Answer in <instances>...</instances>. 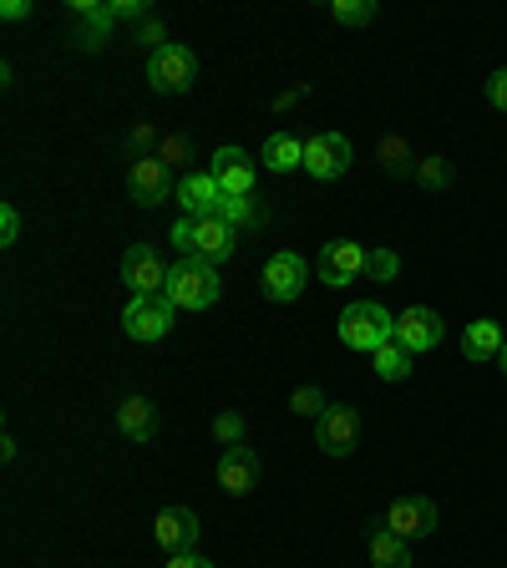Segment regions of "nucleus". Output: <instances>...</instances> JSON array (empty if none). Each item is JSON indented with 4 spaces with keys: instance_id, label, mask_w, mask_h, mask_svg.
<instances>
[{
    "instance_id": "obj_1",
    "label": "nucleus",
    "mask_w": 507,
    "mask_h": 568,
    "mask_svg": "<svg viewBox=\"0 0 507 568\" xmlns=\"http://www.w3.org/2000/svg\"><path fill=\"white\" fill-rule=\"evenodd\" d=\"M386 341H396V315H391L386 305H376V300H355V305L341 310V345L371 355Z\"/></svg>"
},
{
    "instance_id": "obj_2",
    "label": "nucleus",
    "mask_w": 507,
    "mask_h": 568,
    "mask_svg": "<svg viewBox=\"0 0 507 568\" xmlns=\"http://www.w3.org/2000/svg\"><path fill=\"white\" fill-rule=\"evenodd\" d=\"M219 290H224V284H219V270H213L209 260H193V254H189V260L173 264L163 295L173 300L178 310H209L213 300H219Z\"/></svg>"
},
{
    "instance_id": "obj_3",
    "label": "nucleus",
    "mask_w": 507,
    "mask_h": 568,
    "mask_svg": "<svg viewBox=\"0 0 507 568\" xmlns=\"http://www.w3.org/2000/svg\"><path fill=\"white\" fill-rule=\"evenodd\" d=\"M173 320H178V305L168 295H132L128 310H122V331L138 345H158V341H168Z\"/></svg>"
},
{
    "instance_id": "obj_4",
    "label": "nucleus",
    "mask_w": 507,
    "mask_h": 568,
    "mask_svg": "<svg viewBox=\"0 0 507 568\" xmlns=\"http://www.w3.org/2000/svg\"><path fill=\"white\" fill-rule=\"evenodd\" d=\"M193 82H199V57H193L189 47L168 41L163 51L148 57V87H153L158 97H183Z\"/></svg>"
},
{
    "instance_id": "obj_5",
    "label": "nucleus",
    "mask_w": 507,
    "mask_h": 568,
    "mask_svg": "<svg viewBox=\"0 0 507 568\" xmlns=\"http://www.w3.org/2000/svg\"><path fill=\"white\" fill-rule=\"evenodd\" d=\"M351 163H355V153H351V138H345V132H315V138L305 142V173L315 178V183L345 178Z\"/></svg>"
},
{
    "instance_id": "obj_6",
    "label": "nucleus",
    "mask_w": 507,
    "mask_h": 568,
    "mask_svg": "<svg viewBox=\"0 0 507 568\" xmlns=\"http://www.w3.org/2000/svg\"><path fill=\"white\" fill-rule=\"evenodd\" d=\"M305 284H310V264L295 248H280V254L264 264V295H270L274 305H295V300L305 295Z\"/></svg>"
},
{
    "instance_id": "obj_7",
    "label": "nucleus",
    "mask_w": 507,
    "mask_h": 568,
    "mask_svg": "<svg viewBox=\"0 0 507 568\" xmlns=\"http://www.w3.org/2000/svg\"><path fill=\"white\" fill-rule=\"evenodd\" d=\"M168 274H173V264H163V254L153 244H132L122 254V284H128L132 295H163Z\"/></svg>"
},
{
    "instance_id": "obj_8",
    "label": "nucleus",
    "mask_w": 507,
    "mask_h": 568,
    "mask_svg": "<svg viewBox=\"0 0 507 568\" xmlns=\"http://www.w3.org/2000/svg\"><path fill=\"white\" fill-rule=\"evenodd\" d=\"M366 254L371 248L366 244H355V239H331V244L320 248V260H315V274H320V284H355L361 274H366Z\"/></svg>"
},
{
    "instance_id": "obj_9",
    "label": "nucleus",
    "mask_w": 507,
    "mask_h": 568,
    "mask_svg": "<svg viewBox=\"0 0 507 568\" xmlns=\"http://www.w3.org/2000/svg\"><path fill=\"white\" fill-rule=\"evenodd\" d=\"M315 442L325 457H351L361 447V412L355 406H325V416L315 422Z\"/></svg>"
},
{
    "instance_id": "obj_10",
    "label": "nucleus",
    "mask_w": 507,
    "mask_h": 568,
    "mask_svg": "<svg viewBox=\"0 0 507 568\" xmlns=\"http://www.w3.org/2000/svg\"><path fill=\"white\" fill-rule=\"evenodd\" d=\"M168 189H173V168L158 153H142L128 173V199L138 203V209H158V203L168 199Z\"/></svg>"
},
{
    "instance_id": "obj_11",
    "label": "nucleus",
    "mask_w": 507,
    "mask_h": 568,
    "mask_svg": "<svg viewBox=\"0 0 507 568\" xmlns=\"http://www.w3.org/2000/svg\"><path fill=\"white\" fill-rule=\"evenodd\" d=\"M209 173H213V183L224 189V199H249L254 183H260V168H254V158H249L244 148H219Z\"/></svg>"
},
{
    "instance_id": "obj_12",
    "label": "nucleus",
    "mask_w": 507,
    "mask_h": 568,
    "mask_svg": "<svg viewBox=\"0 0 507 568\" xmlns=\"http://www.w3.org/2000/svg\"><path fill=\"white\" fill-rule=\"evenodd\" d=\"M437 503L432 497H396L386 513V528L396 532V538H406V544H416V538H432L437 532Z\"/></svg>"
},
{
    "instance_id": "obj_13",
    "label": "nucleus",
    "mask_w": 507,
    "mask_h": 568,
    "mask_svg": "<svg viewBox=\"0 0 507 568\" xmlns=\"http://www.w3.org/2000/svg\"><path fill=\"white\" fill-rule=\"evenodd\" d=\"M199 513L193 508H163L153 518V544L168 548V558L173 554H193V544H199Z\"/></svg>"
},
{
    "instance_id": "obj_14",
    "label": "nucleus",
    "mask_w": 507,
    "mask_h": 568,
    "mask_svg": "<svg viewBox=\"0 0 507 568\" xmlns=\"http://www.w3.org/2000/svg\"><path fill=\"white\" fill-rule=\"evenodd\" d=\"M396 341L406 345L412 355H426L442 345V315L432 305H412L396 315Z\"/></svg>"
},
{
    "instance_id": "obj_15",
    "label": "nucleus",
    "mask_w": 507,
    "mask_h": 568,
    "mask_svg": "<svg viewBox=\"0 0 507 568\" xmlns=\"http://www.w3.org/2000/svg\"><path fill=\"white\" fill-rule=\"evenodd\" d=\"M178 203H183V219H213L224 189L213 183V173H183L178 178Z\"/></svg>"
},
{
    "instance_id": "obj_16",
    "label": "nucleus",
    "mask_w": 507,
    "mask_h": 568,
    "mask_svg": "<svg viewBox=\"0 0 507 568\" xmlns=\"http://www.w3.org/2000/svg\"><path fill=\"white\" fill-rule=\"evenodd\" d=\"M234 248H239V234L224 219H193V260L224 264V260H234Z\"/></svg>"
},
{
    "instance_id": "obj_17",
    "label": "nucleus",
    "mask_w": 507,
    "mask_h": 568,
    "mask_svg": "<svg viewBox=\"0 0 507 568\" xmlns=\"http://www.w3.org/2000/svg\"><path fill=\"white\" fill-rule=\"evenodd\" d=\"M219 487L234 497H249L260 487V457L249 447H224V457H219Z\"/></svg>"
},
{
    "instance_id": "obj_18",
    "label": "nucleus",
    "mask_w": 507,
    "mask_h": 568,
    "mask_svg": "<svg viewBox=\"0 0 507 568\" xmlns=\"http://www.w3.org/2000/svg\"><path fill=\"white\" fill-rule=\"evenodd\" d=\"M71 16H77V47L82 51H97L102 41H112V6H97V0H71Z\"/></svg>"
},
{
    "instance_id": "obj_19",
    "label": "nucleus",
    "mask_w": 507,
    "mask_h": 568,
    "mask_svg": "<svg viewBox=\"0 0 507 568\" xmlns=\"http://www.w3.org/2000/svg\"><path fill=\"white\" fill-rule=\"evenodd\" d=\"M366 554H371V568H412L406 538H396L386 523H371L366 528Z\"/></svg>"
},
{
    "instance_id": "obj_20",
    "label": "nucleus",
    "mask_w": 507,
    "mask_h": 568,
    "mask_svg": "<svg viewBox=\"0 0 507 568\" xmlns=\"http://www.w3.org/2000/svg\"><path fill=\"white\" fill-rule=\"evenodd\" d=\"M118 432L128 442H153L158 437V406L148 396H128L118 406Z\"/></svg>"
},
{
    "instance_id": "obj_21",
    "label": "nucleus",
    "mask_w": 507,
    "mask_h": 568,
    "mask_svg": "<svg viewBox=\"0 0 507 568\" xmlns=\"http://www.w3.org/2000/svg\"><path fill=\"white\" fill-rule=\"evenodd\" d=\"M503 325L497 320H487V315H477L473 325H467V335H462V355L467 361H497L503 355Z\"/></svg>"
},
{
    "instance_id": "obj_22",
    "label": "nucleus",
    "mask_w": 507,
    "mask_h": 568,
    "mask_svg": "<svg viewBox=\"0 0 507 568\" xmlns=\"http://www.w3.org/2000/svg\"><path fill=\"white\" fill-rule=\"evenodd\" d=\"M264 168H270V173H295V168H305V142L290 138V132H270V142H264Z\"/></svg>"
},
{
    "instance_id": "obj_23",
    "label": "nucleus",
    "mask_w": 507,
    "mask_h": 568,
    "mask_svg": "<svg viewBox=\"0 0 507 568\" xmlns=\"http://www.w3.org/2000/svg\"><path fill=\"white\" fill-rule=\"evenodd\" d=\"M213 219H224V224L239 234V229H260L264 219H270V213H264V203L254 199V193H249V199H224Z\"/></svg>"
},
{
    "instance_id": "obj_24",
    "label": "nucleus",
    "mask_w": 507,
    "mask_h": 568,
    "mask_svg": "<svg viewBox=\"0 0 507 568\" xmlns=\"http://www.w3.org/2000/svg\"><path fill=\"white\" fill-rule=\"evenodd\" d=\"M412 361H416V355L406 351L402 341H386L381 351H371V366H376L381 381H406V376H412Z\"/></svg>"
},
{
    "instance_id": "obj_25",
    "label": "nucleus",
    "mask_w": 507,
    "mask_h": 568,
    "mask_svg": "<svg viewBox=\"0 0 507 568\" xmlns=\"http://www.w3.org/2000/svg\"><path fill=\"white\" fill-rule=\"evenodd\" d=\"M381 168L396 178H416V163H412V148L406 138H381Z\"/></svg>"
},
{
    "instance_id": "obj_26",
    "label": "nucleus",
    "mask_w": 507,
    "mask_h": 568,
    "mask_svg": "<svg viewBox=\"0 0 507 568\" xmlns=\"http://www.w3.org/2000/svg\"><path fill=\"white\" fill-rule=\"evenodd\" d=\"M331 16L341 26H371L376 21V0H335Z\"/></svg>"
},
{
    "instance_id": "obj_27",
    "label": "nucleus",
    "mask_w": 507,
    "mask_h": 568,
    "mask_svg": "<svg viewBox=\"0 0 507 568\" xmlns=\"http://www.w3.org/2000/svg\"><path fill=\"white\" fill-rule=\"evenodd\" d=\"M325 406H331V402H325V390H320V386H300L295 396H290V412H295V416H315V422H320V416H325Z\"/></svg>"
},
{
    "instance_id": "obj_28",
    "label": "nucleus",
    "mask_w": 507,
    "mask_h": 568,
    "mask_svg": "<svg viewBox=\"0 0 507 568\" xmlns=\"http://www.w3.org/2000/svg\"><path fill=\"white\" fill-rule=\"evenodd\" d=\"M213 437H219V447H244V416L239 412L213 416Z\"/></svg>"
},
{
    "instance_id": "obj_29",
    "label": "nucleus",
    "mask_w": 507,
    "mask_h": 568,
    "mask_svg": "<svg viewBox=\"0 0 507 568\" xmlns=\"http://www.w3.org/2000/svg\"><path fill=\"white\" fill-rule=\"evenodd\" d=\"M416 183H422V189H447L452 183L447 158H422V163H416Z\"/></svg>"
},
{
    "instance_id": "obj_30",
    "label": "nucleus",
    "mask_w": 507,
    "mask_h": 568,
    "mask_svg": "<svg viewBox=\"0 0 507 568\" xmlns=\"http://www.w3.org/2000/svg\"><path fill=\"white\" fill-rule=\"evenodd\" d=\"M366 274H371V280H396V274H402L396 248H371V254H366Z\"/></svg>"
},
{
    "instance_id": "obj_31",
    "label": "nucleus",
    "mask_w": 507,
    "mask_h": 568,
    "mask_svg": "<svg viewBox=\"0 0 507 568\" xmlns=\"http://www.w3.org/2000/svg\"><path fill=\"white\" fill-rule=\"evenodd\" d=\"M16 239H21V209H16V203H6V209H0V244L11 248Z\"/></svg>"
},
{
    "instance_id": "obj_32",
    "label": "nucleus",
    "mask_w": 507,
    "mask_h": 568,
    "mask_svg": "<svg viewBox=\"0 0 507 568\" xmlns=\"http://www.w3.org/2000/svg\"><path fill=\"white\" fill-rule=\"evenodd\" d=\"M138 47H148V51H163L168 41H163V21L158 16H148V21L138 26Z\"/></svg>"
},
{
    "instance_id": "obj_33",
    "label": "nucleus",
    "mask_w": 507,
    "mask_h": 568,
    "mask_svg": "<svg viewBox=\"0 0 507 568\" xmlns=\"http://www.w3.org/2000/svg\"><path fill=\"white\" fill-rule=\"evenodd\" d=\"M483 92H487V102H493L497 112H507V67H497L493 77H487V87H483Z\"/></svg>"
},
{
    "instance_id": "obj_34",
    "label": "nucleus",
    "mask_w": 507,
    "mask_h": 568,
    "mask_svg": "<svg viewBox=\"0 0 507 568\" xmlns=\"http://www.w3.org/2000/svg\"><path fill=\"white\" fill-rule=\"evenodd\" d=\"M112 21H148V6L142 0H112Z\"/></svg>"
},
{
    "instance_id": "obj_35",
    "label": "nucleus",
    "mask_w": 507,
    "mask_h": 568,
    "mask_svg": "<svg viewBox=\"0 0 507 568\" xmlns=\"http://www.w3.org/2000/svg\"><path fill=\"white\" fill-rule=\"evenodd\" d=\"M173 248L183 254V260L193 254V219H178V224H173Z\"/></svg>"
},
{
    "instance_id": "obj_36",
    "label": "nucleus",
    "mask_w": 507,
    "mask_h": 568,
    "mask_svg": "<svg viewBox=\"0 0 507 568\" xmlns=\"http://www.w3.org/2000/svg\"><path fill=\"white\" fill-rule=\"evenodd\" d=\"M0 16H6V21H26V16H31V0H6V6H0Z\"/></svg>"
},
{
    "instance_id": "obj_37",
    "label": "nucleus",
    "mask_w": 507,
    "mask_h": 568,
    "mask_svg": "<svg viewBox=\"0 0 507 568\" xmlns=\"http://www.w3.org/2000/svg\"><path fill=\"white\" fill-rule=\"evenodd\" d=\"M163 568H213V564H209V558H199V554H173Z\"/></svg>"
},
{
    "instance_id": "obj_38",
    "label": "nucleus",
    "mask_w": 507,
    "mask_h": 568,
    "mask_svg": "<svg viewBox=\"0 0 507 568\" xmlns=\"http://www.w3.org/2000/svg\"><path fill=\"white\" fill-rule=\"evenodd\" d=\"M497 366H503V381H507V345H503V355H497Z\"/></svg>"
}]
</instances>
